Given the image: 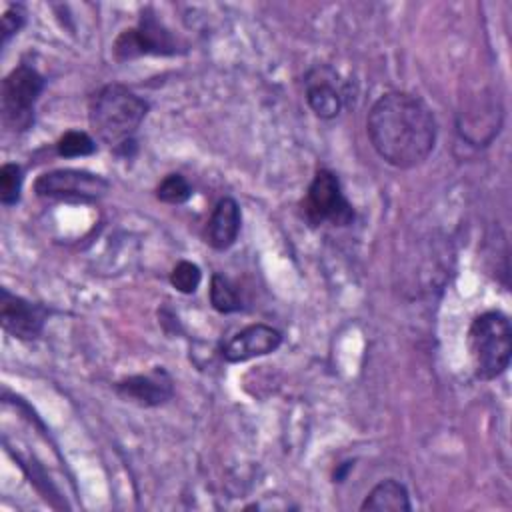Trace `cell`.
Instances as JSON below:
<instances>
[{
    "label": "cell",
    "mask_w": 512,
    "mask_h": 512,
    "mask_svg": "<svg viewBox=\"0 0 512 512\" xmlns=\"http://www.w3.org/2000/svg\"><path fill=\"white\" fill-rule=\"evenodd\" d=\"M374 152L390 166L408 170L424 164L436 146L438 124L430 106L410 92H386L366 116Z\"/></svg>",
    "instance_id": "obj_1"
},
{
    "label": "cell",
    "mask_w": 512,
    "mask_h": 512,
    "mask_svg": "<svg viewBox=\"0 0 512 512\" xmlns=\"http://www.w3.org/2000/svg\"><path fill=\"white\" fill-rule=\"evenodd\" d=\"M150 104L122 84H106L90 96L88 124L98 140L112 148L134 144L132 136L148 114Z\"/></svg>",
    "instance_id": "obj_2"
},
{
    "label": "cell",
    "mask_w": 512,
    "mask_h": 512,
    "mask_svg": "<svg viewBox=\"0 0 512 512\" xmlns=\"http://www.w3.org/2000/svg\"><path fill=\"white\" fill-rule=\"evenodd\" d=\"M468 350L476 378L494 380L506 372L512 356V328L506 314L488 310L468 328Z\"/></svg>",
    "instance_id": "obj_3"
},
{
    "label": "cell",
    "mask_w": 512,
    "mask_h": 512,
    "mask_svg": "<svg viewBox=\"0 0 512 512\" xmlns=\"http://www.w3.org/2000/svg\"><path fill=\"white\" fill-rule=\"evenodd\" d=\"M44 84V76L28 64H20L4 76L0 88V112L6 130L26 132L34 124V108Z\"/></svg>",
    "instance_id": "obj_4"
},
{
    "label": "cell",
    "mask_w": 512,
    "mask_h": 512,
    "mask_svg": "<svg viewBox=\"0 0 512 512\" xmlns=\"http://www.w3.org/2000/svg\"><path fill=\"white\" fill-rule=\"evenodd\" d=\"M304 218L312 226H348L354 220V208L342 192V184L332 170H318L302 200Z\"/></svg>",
    "instance_id": "obj_5"
},
{
    "label": "cell",
    "mask_w": 512,
    "mask_h": 512,
    "mask_svg": "<svg viewBox=\"0 0 512 512\" xmlns=\"http://www.w3.org/2000/svg\"><path fill=\"white\" fill-rule=\"evenodd\" d=\"M112 50L118 62H126L150 54L174 56L180 52V44L172 32L162 22H158L150 10H146L134 28L122 30Z\"/></svg>",
    "instance_id": "obj_6"
},
{
    "label": "cell",
    "mask_w": 512,
    "mask_h": 512,
    "mask_svg": "<svg viewBox=\"0 0 512 512\" xmlns=\"http://www.w3.org/2000/svg\"><path fill=\"white\" fill-rule=\"evenodd\" d=\"M110 190V182L94 172L76 168H58L44 172L34 182L40 198L66 202H96Z\"/></svg>",
    "instance_id": "obj_7"
},
{
    "label": "cell",
    "mask_w": 512,
    "mask_h": 512,
    "mask_svg": "<svg viewBox=\"0 0 512 512\" xmlns=\"http://www.w3.org/2000/svg\"><path fill=\"white\" fill-rule=\"evenodd\" d=\"M304 94L310 110L318 118L332 120L344 106L346 86L332 66L316 64L304 74Z\"/></svg>",
    "instance_id": "obj_8"
},
{
    "label": "cell",
    "mask_w": 512,
    "mask_h": 512,
    "mask_svg": "<svg viewBox=\"0 0 512 512\" xmlns=\"http://www.w3.org/2000/svg\"><path fill=\"white\" fill-rule=\"evenodd\" d=\"M48 320L44 304L12 294L8 288L0 292V324L4 332L18 340H36Z\"/></svg>",
    "instance_id": "obj_9"
},
{
    "label": "cell",
    "mask_w": 512,
    "mask_h": 512,
    "mask_svg": "<svg viewBox=\"0 0 512 512\" xmlns=\"http://www.w3.org/2000/svg\"><path fill=\"white\" fill-rule=\"evenodd\" d=\"M114 392L124 402L136 404L140 408H156L174 396V380L162 366H156L148 372L118 380L114 384Z\"/></svg>",
    "instance_id": "obj_10"
},
{
    "label": "cell",
    "mask_w": 512,
    "mask_h": 512,
    "mask_svg": "<svg viewBox=\"0 0 512 512\" xmlns=\"http://www.w3.org/2000/svg\"><path fill=\"white\" fill-rule=\"evenodd\" d=\"M282 344V334L268 324H250L226 340L220 348V354L226 362L238 364L252 358L272 354Z\"/></svg>",
    "instance_id": "obj_11"
},
{
    "label": "cell",
    "mask_w": 512,
    "mask_h": 512,
    "mask_svg": "<svg viewBox=\"0 0 512 512\" xmlns=\"http://www.w3.org/2000/svg\"><path fill=\"white\" fill-rule=\"evenodd\" d=\"M240 224H242V214H240L238 202L230 196L220 198L208 218L206 242L214 250H220V252L228 250L240 234Z\"/></svg>",
    "instance_id": "obj_12"
},
{
    "label": "cell",
    "mask_w": 512,
    "mask_h": 512,
    "mask_svg": "<svg viewBox=\"0 0 512 512\" xmlns=\"http://www.w3.org/2000/svg\"><path fill=\"white\" fill-rule=\"evenodd\" d=\"M360 510L366 512H410V494L406 486L394 478L378 482L362 500Z\"/></svg>",
    "instance_id": "obj_13"
},
{
    "label": "cell",
    "mask_w": 512,
    "mask_h": 512,
    "mask_svg": "<svg viewBox=\"0 0 512 512\" xmlns=\"http://www.w3.org/2000/svg\"><path fill=\"white\" fill-rule=\"evenodd\" d=\"M210 304L220 314H232L242 308V300L234 284L220 274H214L210 280Z\"/></svg>",
    "instance_id": "obj_14"
},
{
    "label": "cell",
    "mask_w": 512,
    "mask_h": 512,
    "mask_svg": "<svg viewBox=\"0 0 512 512\" xmlns=\"http://www.w3.org/2000/svg\"><path fill=\"white\" fill-rule=\"evenodd\" d=\"M56 152L64 158H78L90 156L96 152V142L88 132L82 130H68L56 142Z\"/></svg>",
    "instance_id": "obj_15"
},
{
    "label": "cell",
    "mask_w": 512,
    "mask_h": 512,
    "mask_svg": "<svg viewBox=\"0 0 512 512\" xmlns=\"http://www.w3.org/2000/svg\"><path fill=\"white\" fill-rule=\"evenodd\" d=\"M24 182V172L18 164L6 162L0 168V202L4 206H14L20 200Z\"/></svg>",
    "instance_id": "obj_16"
},
{
    "label": "cell",
    "mask_w": 512,
    "mask_h": 512,
    "mask_svg": "<svg viewBox=\"0 0 512 512\" xmlns=\"http://www.w3.org/2000/svg\"><path fill=\"white\" fill-rule=\"evenodd\" d=\"M192 196V186L182 174H168L156 186V198L166 204H184Z\"/></svg>",
    "instance_id": "obj_17"
},
{
    "label": "cell",
    "mask_w": 512,
    "mask_h": 512,
    "mask_svg": "<svg viewBox=\"0 0 512 512\" xmlns=\"http://www.w3.org/2000/svg\"><path fill=\"white\" fill-rule=\"evenodd\" d=\"M202 282V270L198 264L188 262V260H180L172 272H170V284L182 292V294H192L198 290Z\"/></svg>",
    "instance_id": "obj_18"
},
{
    "label": "cell",
    "mask_w": 512,
    "mask_h": 512,
    "mask_svg": "<svg viewBox=\"0 0 512 512\" xmlns=\"http://www.w3.org/2000/svg\"><path fill=\"white\" fill-rule=\"evenodd\" d=\"M24 24H26V10H24V6L22 4H10L4 10L2 22H0L2 44H6L14 34H18Z\"/></svg>",
    "instance_id": "obj_19"
}]
</instances>
